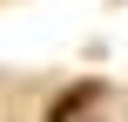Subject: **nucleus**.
I'll return each mask as SVG.
<instances>
[{
  "mask_svg": "<svg viewBox=\"0 0 128 122\" xmlns=\"http://www.w3.org/2000/svg\"><path fill=\"white\" fill-rule=\"evenodd\" d=\"M94 102H101V82H74V88H61V95L47 102V115H40V122H81Z\"/></svg>",
  "mask_w": 128,
  "mask_h": 122,
  "instance_id": "1",
  "label": "nucleus"
}]
</instances>
